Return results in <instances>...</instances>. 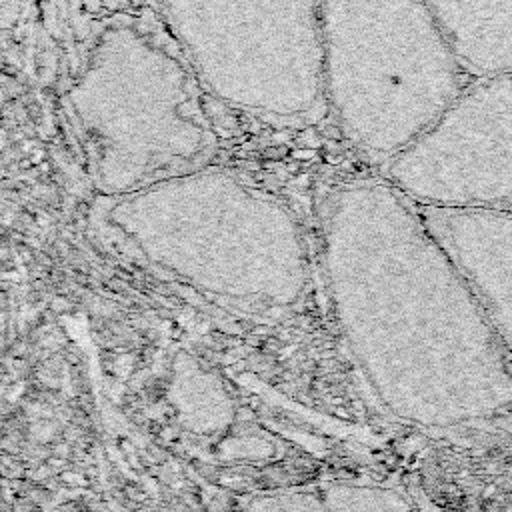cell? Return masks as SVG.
Listing matches in <instances>:
<instances>
[{"instance_id": "277c9868", "label": "cell", "mask_w": 512, "mask_h": 512, "mask_svg": "<svg viewBox=\"0 0 512 512\" xmlns=\"http://www.w3.org/2000/svg\"><path fill=\"white\" fill-rule=\"evenodd\" d=\"M70 102L106 194L124 196L192 170L212 146L186 70L132 28L98 40Z\"/></svg>"}, {"instance_id": "7a4b0ae2", "label": "cell", "mask_w": 512, "mask_h": 512, "mask_svg": "<svg viewBox=\"0 0 512 512\" xmlns=\"http://www.w3.org/2000/svg\"><path fill=\"white\" fill-rule=\"evenodd\" d=\"M110 216L150 262L212 296L280 308L306 288L296 220L230 172L168 176L120 196Z\"/></svg>"}, {"instance_id": "52a82bcc", "label": "cell", "mask_w": 512, "mask_h": 512, "mask_svg": "<svg viewBox=\"0 0 512 512\" xmlns=\"http://www.w3.org/2000/svg\"><path fill=\"white\" fill-rule=\"evenodd\" d=\"M414 206L512 354V210Z\"/></svg>"}, {"instance_id": "9c48e42d", "label": "cell", "mask_w": 512, "mask_h": 512, "mask_svg": "<svg viewBox=\"0 0 512 512\" xmlns=\"http://www.w3.org/2000/svg\"><path fill=\"white\" fill-rule=\"evenodd\" d=\"M166 396L180 426L192 434L212 436L234 420V402L226 384L188 354L176 358Z\"/></svg>"}, {"instance_id": "ba28073f", "label": "cell", "mask_w": 512, "mask_h": 512, "mask_svg": "<svg viewBox=\"0 0 512 512\" xmlns=\"http://www.w3.org/2000/svg\"><path fill=\"white\" fill-rule=\"evenodd\" d=\"M466 74H512V0H426Z\"/></svg>"}, {"instance_id": "5b68a950", "label": "cell", "mask_w": 512, "mask_h": 512, "mask_svg": "<svg viewBox=\"0 0 512 512\" xmlns=\"http://www.w3.org/2000/svg\"><path fill=\"white\" fill-rule=\"evenodd\" d=\"M166 14L220 100L278 120L326 100L322 0H166Z\"/></svg>"}, {"instance_id": "3957f363", "label": "cell", "mask_w": 512, "mask_h": 512, "mask_svg": "<svg viewBox=\"0 0 512 512\" xmlns=\"http://www.w3.org/2000/svg\"><path fill=\"white\" fill-rule=\"evenodd\" d=\"M324 96L346 140L392 160L462 92L426 0H322Z\"/></svg>"}, {"instance_id": "8992f818", "label": "cell", "mask_w": 512, "mask_h": 512, "mask_svg": "<svg viewBox=\"0 0 512 512\" xmlns=\"http://www.w3.org/2000/svg\"><path fill=\"white\" fill-rule=\"evenodd\" d=\"M386 180L420 206L512 210V74L464 86Z\"/></svg>"}, {"instance_id": "6da1fadb", "label": "cell", "mask_w": 512, "mask_h": 512, "mask_svg": "<svg viewBox=\"0 0 512 512\" xmlns=\"http://www.w3.org/2000/svg\"><path fill=\"white\" fill-rule=\"evenodd\" d=\"M322 254L342 338L392 416L456 428L512 412V354L398 188L358 180L330 192Z\"/></svg>"}]
</instances>
